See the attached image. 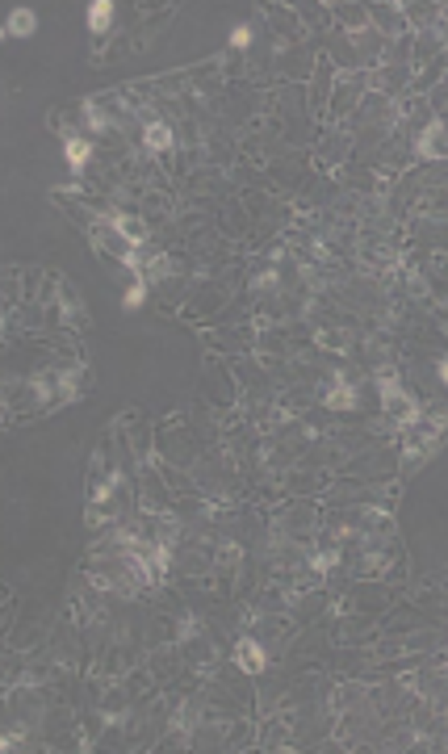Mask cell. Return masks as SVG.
Here are the masks:
<instances>
[{
  "label": "cell",
  "instance_id": "obj_1",
  "mask_svg": "<svg viewBox=\"0 0 448 754\" xmlns=\"http://www.w3.org/2000/svg\"><path fill=\"white\" fill-rule=\"evenodd\" d=\"M235 662H239V670H247V675H260V670H264V650H260V641L243 637V641L235 645Z\"/></svg>",
  "mask_w": 448,
  "mask_h": 754
},
{
  "label": "cell",
  "instance_id": "obj_2",
  "mask_svg": "<svg viewBox=\"0 0 448 754\" xmlns=\"http://www.w3.org/2000/svg\"><path fill=\"white\" fill-rule=\"evenodd\" d=\"M419 155H427V160H436V155H448V131L440 122H432L427 134H423V143H419Z\"/></svg>",
  "mask_w": 448,
  "mask_h": 754
},
{
  "label": "cell",
  "instance_id": "obj_3",
  "mask_svg": "<svg viewBox=\"0 0 448 754\" xmlns=\"http://www.w3.org/2000/svg\"><path fill=\"white\" fill-rule=\"evenodd\" d=\"M89 155H92V143H84V138H67V143H63V160H67L76 172L89 164Z\"/></svg>",
  "mask_w": 448,
  "mask_h": 754
},
{
  "label": "cell",
  "instance_id": "obj_4",
  "mask_svg": "<svg viewBox=\"0 0 448 754\" xmlns=\"http://www.w3.org/2000/svg\"><path fill=\"white\" fill-rule=\"evenodd\" d=\"M109 21H113V4L109 0H92L89 4V30H109Z\"/></svg>",
  "mask_w": 448,
  "mask_h": 754
},
{
  "label": "cell",
  "instance_id": "obj_5",
  "mask_svg": "<svg viewBox=\"0 0 448 754\" xmlns=\"http://www.w3.org/2000/svg\"><path fill=\"white\" fill-rule=\"evenodd\" d=\"M386 406H390V415H394V419H403V423H410V419H419V411H415V402L406 399L403 390H398V394H390V399H386Z\"/></svg>",
  "mask_w": 448,
  "mask_h": 754
},
{
  "label": "cell",
  "instance_id": "obj_6",
  "mask_svg": "<svg viewBox=\"0 0 448 754\" xmlns=\"http://www.w3.org/2000/svg\"><path fill=\"white\" fill-rule=\"evenodd\" d=\"M142 138H147L151 151H168V147H172V131H168L164 122H151V126L142 131Z\"/></svg>",
  "mask_w": 448,
  "mask_h": 754
},
{
  "label": "cell",
  "instance_id": "obj_7",
  "mask_svg": "<svg viewBox=\"0 0 448 754\" xmlns=\"http://www.w3.org/2000/svg\"><path fill=\"white\" fill-rule=\"evenodd\" d=\"M9 34L30 38V34H34V13H30V9H13V17H9Z\"/></svg>",
  "mask_w": 448,
  "mask_h": 754
},
{
  "label": "cell",
  "instance_id": "obj_8",
  "mask_svg": "<svg viewBox=\"0 0 448 754\" xmlns=\"http://www.w3.org/2000/svg\"><path fill=\"white\" fill-rule=\"evenodd\" d=\"M327 406H357V390L344 386V382H335V386L327 390Z\"/></svg>",
  "mask_w": 448,
  "mask_h": 754
},
{
  "label": "cell",
  "instance_id": "obj_9",
  "mask_svg": "<svg viewBox=\"0 0 448 754\" xmlns=\"http://www.w3.org/2000/svg\"><path fill=\"white\" fill-rule=\"evenodd\" d=\"M113 226L126 235V243H135V248H138V243H147V231H142V222H135V218H118Z\"/></svg>",
  "mask_w": 448,
  "mask_h": 754
},
{
  "label": "cell",
  "instance_id": "obj_10",
  "mask_svg": "<svg viewBox=\"0 0 448 754\" xmlns=\"http://www.w3.org/2000/svg\"><path fill=\"white\" fill-rule=\"evenodd\" d=\"M142 298H147V277H138L135 285H130V289H126V306H130V311H135V306H142Z\"/></svg>",
  "mask_w": 448,
  "mask_h": 754
},
{
  "label": "cell",
  "instance_id": "obj_11",
  "mask_svg": "<svg viewBox=\"0 0 448 754\" xmlns=\"http://www.w3.org/2000/svg\"><path fill=\"white\" fill-rule=\"evenodd\" d=\"M247 43H252V30H247V26H235V30H230V46H239V50H243Z\"/></svg>",
  "mask_w": 448,
  "mask_h": 754
},
{
  "label": "cell",
  "instance_id": "obj_12",
  "mask_svg": "<svg viewBox=\"0 0 448 754\" xmlns=\"http://www.w3.org/2000/svg\"><path fill=\"white\" fill-rule=\"evenodd\" d=\"M272 281H276V277H272V272H260V277H256V289H269Z\"/></svg>",
  "mask_w": 448,
  "mask_h": 754
},
{
  "label": "cell",
  "instance_id": "obj_13",
  "mask_svg": "<svg viewBox=\"0 0 448 754\" xmlns=\"http://www.w3.org/2000/svg\"><path fill=\"white\" fill-rule=\"evenodd\" d=\"M440 382L448 386V360H440Z\"/></svg>",
  "mask_w": 448,
  "mask_h": 754
}]
</instances>
